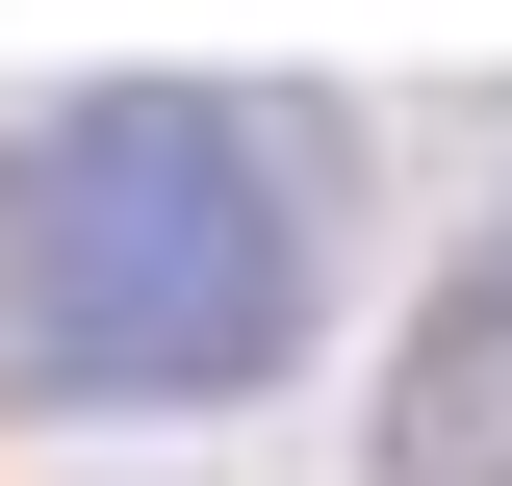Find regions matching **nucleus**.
<instances>
[{"label": "nucleus", "mask_w": 512, "mask_h": 486, "mask_svg": "<svg viewBox=\"0 0 512 486\" xmlns=\"http://www.w3.org/2000/svg\"><path fill=\"white\" fill-rule=\"evenodd\" d=\"M384 486H512V231L436 282V333L384 359Z\"/></svg>", "instance_id": "2"}, {"label": "nucleus", "mask_w": 512, "mask_h": 486, "mask_svg": "<svg viewBox=\"0 0 512 486\" xmlns=\"http://www.w3.org/2000/svg\"><path fill=\"white\" fill-rule=\"evenodd\" d=\"M308 333V128L103 77L0 154V410H205Z\"/></svg>", "instance_id": "1"}]
</instances>
